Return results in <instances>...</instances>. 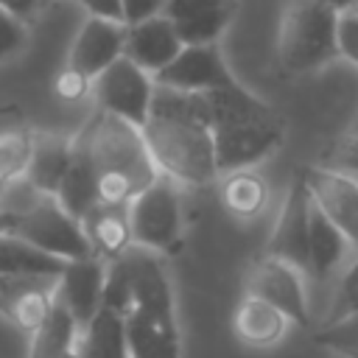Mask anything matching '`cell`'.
Listing matches in <instances>:
<instances>
[{"label": "cell", "mask_w": 358, "mask_h": 358, "mask_svg": "<svg viewBox=\"0 0 358 358\" xmlns=\"http://www.w3.org/2000/svg\"><path fill=\"white\" fill-rule=\"evenodd\" d=\"M143 134L159 173L173 182L210 185L221 176L204 92H182L157 84Z\"/></svg>", "instance_id": "1"}, {"label": "cell", "mask_w": 358, "mask_h": 358, "mask_svg": "<svg viewBox=\"0 0 358 358\" xmlns=\"http://www.w3.org/2000/svg\"><path fill=\"white\" fill-rule=\"evenodd\" d=\"M204 98L221 173L255 168L282 145L285 120L241 81L215 92H204Z\"/></svg>", "instance_id": "2"}, {"label": "cell", "mask_w": 358, "mask_h": 358, "mask_svg": "<svg viewBox=\"0 0 358 358\" xmlns=\"http://www.w3.org/2000/svg\"><path fill=\"white\" fill-rule=\"evenodd\" d=\"M81 134L98 171L101 201L129 204L159 176V168L140 126L98 109L95 117L81 129Z\"/></svg>", "instance_id": "3"}, {"label": "cell", "mask_w": 358, "mask_h": 358, "mask_svg": "<svg viewBox=\"0 0 358 358\" xmlns=\"http://www.w3.org/2000/svg\"><path fill=\"white\" fill-rule=\"evenodd\" d=\"M341 0H288L277 56L288 73H310L338 56V14Z\"/></svg>", "instance_id": "4"}, {"label": "cell", "mask_w": 358, "mask_h": 358, "mask_svg": "<svg viewBox=\"0 0 358 358\" xmlns=\"http://www.w3.org/2000/svg\"><path fill=\"white\" fill-rule=\"evenodd\" d=\"M8 232L25 238L36 249H42L53 257H62V260H78V257L95 255L90 238H87L84 221L73 218L59 204L56 196H42L25 213L14 215Z\"/></svg>", "instance_id": "5"}, {"label": "cell", "mask_w": 358, "mask_h": 358, "mask_svg": "<svg viewBox=\"0 0 358 358\" xmlns=\"http://www.w3.org/2000/svg\"><path fill=\"white\" fill-rule=\"evenodd\" d=\"M179 182L159 173L143 193L129 201L131 235L134 246L151 252H168L182 238V204H179Z\"/></svg>", "instance_id": "6"}, {"label": "cell", "mask_w": 358, "mask_h": 358, "mask_svg": "<svg viewBox=\"0 0 358 358\" xmlns=\"http://www.w3.org/2000/svg\"><path fill=\"white\" fill-rule=\"evenodd\" d=\"M154 92H157V78L129 56H120L101 76L92 78V95L98 109L120 120H129L140 129L151 115Z\"/></svg>", "instance_id": "7"}, {"label": "cell", "mask_w": 358, "mask_h": 358, "mask_svg": "<svg viewBox=\"0 0 358 358\" xmlns=\"http://www.w3.org/2000/svg\"><path fill=\"white\" fill-rule=\"evenodd\" d=\"M310 210H313L310 190L302 173H296L288 185V193L282 199V207H280V215L274 221V229L268 235V249H266V255L294 263L305 274L310 266Z\"/></svg>", "instance_id": "8"}, {"label": "cell", "mask_w": 358, "mask_h": 358, "mask_svg": "<svg viewBox=\"0 0 358 358\" xmlns=\"http://www.w3.org/2000/svg\"><path fill=\"white\" fill-rule=\"evenodd\" d=\"M305 271L296 268L294 263H285L280 257H260L249 277H246V294H255L282 310L291 324H308L310 310H308V291H305Z\"/></svg>", "instance_id": "9"}, {"label": "cell", "mask_w": 358, "mask_h": 358, "mask_svg": "<svg viewBox=\"0 0 358 358\" xmlns=\"http://www.w3.org/2000/svg\"><path fill=\"white\" fill-rule=\"evenodd\" d=\"M154 78H157V84L173 87L182 92H215V90H224V87L238 81L232 76L218 42L185 45L179 50V56Z\"/></svg>", "instance_id": "10"}, {"label": "cell", "mask_w": 358, "mask_h": 358, "mask_svg": "<svg viewBox=\"0 0 358 358\" xmlns=\"http://www.w3.org/2000/svg\"><path fill=\"white\" fill-rule=\"evenodd\" d=\"M299 173L313 204L347 235L352 249H358V179L324 165H305Z\"/></svg>", "instance_id": "11"}, {"label": "cell", "mask_w": 358, "mask_h": 358, "mask_svg": "<svg viewBox=\"0 0 358 358\" xmlns=\"http://www.w3.org/2000/svg\"><path fill=\"white\" fill-rule=\"evenodd\" d=\"M59 277L0 274V313L20 330H36L56 305Z\"/></svg>", "instance_id": "12"}, {"label": "cell", "mask_w": 358, "mask_h": 358, "mask_svg": "<svg viewBox=\"0 0 358 358\" xmlns=\"http://www.w3.org/2000/svg\"><path fill=\"white\" fill-rule=\"evenodd\" d=\"M103 285H106V266L98 255L67 260L64 271L59 274L56 302L64 305L81 327H87L92 316L103 308Z\"/></svg>", "instance_id": "13"}, {"label": "cell", "mask_w": 358, "mask_h": 358, "mask_svg": "<svg viewBox=\"0 0 358 358\" xmlns=\"http://www.w3.org/2000/svg\"><path fill=\"white\" fill-rule=\"evenodd\" d=\"M120 56H126V22L106 17H87V22L78 28L70 45L67 64L95 78Z\"/></svg>", "instance_id": "14"}, {"label": "cell", "mask_w": 358, "mask_h": 358, "mask_svg": "<svg viewBox=\"0 0 358 358\" xmlns=\"http://www.w3.org/2000/svg\"><path fill=\"white\" fill-rule=\"evenodd\" d=\"M162 14L185 45H213L227 31L235 0H168Z\"/></svg>", "instance_id": "15"}, {"label": "cell", "mask_w": 358, "mask_h": 358, "mask_svg": "<svg viewBox=\"0 0 358 358\" xmlns=\"http://www.w3.org/2000/svg\"><path fill=\"white\" fill-rule=\"evenodd\" d=\"M185 48L182 36L165 14L151 17L137 25H126V56L137 62L151 76L162 73Z\"/></svg>", "instance_id": "16"}, {"label": "cell", "mask_w": 358, "mask_h": 358, "mask_svg": "<svg viewBox=\"0 0 358 358\" xmlns=\"http://www.w3.org/2000/svg\"><path fill=\"white\" fill-rule=\"evenodd\" d=\"M59 204L78 221H84L92 207L101 204V190H98V171H95V162H92V154H90V145L84 140V134L78 131L76 134V143H73V159H70V168L59 185V193H56Z\"/></svg>", "instance_id": "17"}, {"label": "cell", "mask_w": 358, "mask_h": 358, "mask_svg": "<svg viewBox=\"0 0 358 358\" xmlns=\"http://www.w3.org/2000/svg\"><path fill=\"white\" fill-rule=\"evenodd\" d=\"M126 338L131 358H179L176 319L154 316L131 308L126 316Z\"/></svg>", "instance_id": "18"}, {"label": "cell", "mask_w": 358, "mask_h": 358, "mask_svg": "<svg viewBox=\"0 0 358 358\" xmlns=\"http://www.w3.org/2000/svg\"><path fill=\"white\" fill-rule=\"evenodd\" d=\"M73 143H76V137H67L59 131L34 134V148H31V159L25 168V179L36 190L56 196L59 185L70 168V159H73Z\"/></svg>", "instance_id": "19"}, {"label": "cell", "mask_w": 358, "mask_h": 358, "mask_svg": "<svg viewBox=\"0 0 358 358\" xmlns=\"http://www.w3.org/2000/svg\"><path fill=\"white\" fill-rule=\"evenodd\" d=\"M84 229H87V238H90L92 252L98 257L115 260V257H120L123 252H129L134 246L129 204H106V201H101L84 218Z\"/></svg>", "instance_id": "20"}, {"label": "cell", "mask_w": 358, "mask_h": 358, "mask_svg": "<svg viewBox=\"0 0 358 358\" xmlns=\"http://www.w3.org/2000/svg\"><path fill=\"white\" fill-rule=\"evenodd\" d=\"M232 322H235V333L252 347L277 344L285 336L288 324H291V319L282 310H277L274 305H268L266 299H260L255 294H246L241 299V305L235 308Z\"/></svg>", "instance_id": "21"}, {"label": "cell", "mask_w": 358, "mask_h": 358, "mask_svg": "<svg viewBox=\"0 0 358 358\" xmlns=\"http://www.w3.org/2000/svg\"><path fill=\"white\" fill-rule=\"evenodd\" d=\"M78 358H131L126 338V319L112 308H101L78 333Z\"/></svg>", "instance_id": "22"}, {"label": "cell", "mask_w": 358, "mask_h": 358, "mask_svg": "<svg viewBox=\"0 0 358 358\" xmlns=\"http://www.w3.org/2000/svg\"><path fill=\"white\" fill-rule=\"evenodd\" d=\"M350 252H355V249L347 241V235L313 204V210H310V266H308V277H313V280L330 277L338 266H344Z\"/></svg>", "instance_id": "23"}, {"label": "cell", "mask_w": 358, "mask_h": 358, "mask_svg": "<svg viewBox=\"0 0 358 358\" xmlns=\"http://www.w3.org/2000/svg\"><path fill=\"white\" fill-rule=\"evenodd\" d=\"M268 182L255 168H238L221 173V201L235 218H255L268 204Z\"/></svg>", "instance_id": "24"}, {"label": "cell", "mask_w": 358, "mask_h": 358, "mask_svg": "<svg viewBox=\"0 0 358 358\" xmlns=\"http://www.w3.org/2000/svg\"><path fill=\"white\" fill-rule=\"evenodd\" d=\"M81 324L73 319V313L64 305H53L45 322L34 330L31 341V358H67L76 352Z\"/></svg>", "instance_id": "25"}, {"label": "cell", "mask_w": 358, "mask_h": 358, "mask_svg": "<svg viewBox=\"0 0 358 358\" xmlns=\"http://www.w3.org/2000/svg\"><path fill=\"white\" fill-rule=\"evenodd\" d=\"M67 260L53 257L25 238L14 232L0 235V274H42V277H59L64 271Z\"/></svg>", "instance_id": "26"}, {"label": "cell", "mask_w": 358, "mask_h": 358, "mask_svg": "<svg viewBox=\"0 0 358 358\" xmlns=\"http://www.w3.org/2000/svg\"><path fill=\"white\" fill-rule=\"evenodd\" d=\"M34 148V131L17 117L0 115V193L25 176L28 159Z\"/></svg>", "instance_id": "27"}, {"label": "cell", "mask_w": 358, "mask_h": 358, "mask_svg": "<svg viewBox=\"0 0 358 358\" xmlns=\"http://www.w3.org/2000/svg\"><path fill=\"white\" fill-rule=\"evenodd\" d=\"M352 313H358V249H355L352 260L344 266V271H341V277L336 282V291H333V299H330V310L324 316V324L341 322V319H347Z\"/></svg>", "instance_id": "28"}, {"label": "cell", "mask_w": 358, "mask_h": 358, "mask_svg": "<svg viewBox=\"0 0 358 358\" xmlns=\"http://www.w3.org/2000/svg\"><path fill=\"white\" fill-rule=\"evenodd\" d=\"M324 168H333L338 173H347L352 179H358V131H347L341 134L324 154H322V162Z\"/></svg>", "instance_id": "29"}, {"label": "cell", "mask_w": 358, "mask_h": 358, "mask_svg": "<svg viewBox=\"0 0 358 358\" xmlns=\"http://www.w3.org/2000/svg\"><path fill=\"white\" fill-rule=\"evenodd\" d=\"M103 305L117 310V313H129L131 310V282L129 274L120 263V257H115L106 266V285H103Z\"/></svg>", "instance_id": "30"}, {"label": "cell", "mask_w": 358, "mask_h": 358, "mask_svg": "<svg viewBox=\"0 0 358 358\" xmlns=\"http://www.w3.org/2000/svg\"><path fill=\"white\" fill-rule=\"evenodd\" d=\"M316 341L327 350H333L336 355L341 352H358V313L341 319V322H333V324H324L319 333H316Z\"/></svg>", "instance_id": "31"}, {"label": "cell", "mask_w": 358, "mask_h": 358, "mask_svg": "<svg viewBox=\"0 0 358 358\" xmlns=\"http://www.w3.org/2000/svg\"><path fill=\"white\" fill-rule=\"evenodd\" d=\"M28 45V22L0 6V62L17 56Z\"/></svg>", "instance_id": "32"}, {"label": "cell", "mask_w": 358, "mask_h": 358, "mask_svg": "<svg viewBox=\"0 0 358 358\" xmlns=\"http://www.w3.org/2000/svg\"><path fill=\"white\" fill-rule=\"evenodd\" d=\"M338 56L358 70V6H344L338 14Z\"/></svg>", "instance_id": "33"}, {"label": "cell", "mask_w": 358, "mask_h": 358, "mask_svg": "<svg viewBox=\"0 0 358 358\" xmlns=\"http://www.w3.org/2000/svg\"><path fill=\"white\" fill-rule=\"evenodd\" d=\"M53 92L62 98V101H81V98H87V95H92V78L87 76V73H81V70H76V67H64L59 76H56V81H53Z\"/></svg>", "instance_id": "34"}, {"label": "cell", "mask_w": 358, "mask_h": 358, "mask_svg": "<svg viewBox=\"0 0 358 358\" xmlns=\"http://www.w3.org/2000/svg\"><path fill=\"white\" fill-rule=\"evenodd\" d=\"M165 3L168 0H123V22L137 25L151 17H159L165 11Z\"/></svg>", "instance_id": "35"}, {"label": "cell", "mask_w": 358, "mask_h": 358, "mask_svg": "<svg viewBox=\"0 0 358 358\" xmlns=\"http://www.w3.org/2000/svg\"><path fill=\"white\" fill-rule=\"evenodd\" d=\"M90 17H106L123 22V0H78Z\"/></svg>", "instance_id": "36"}, {"label": "cell", "mask_w": 358, "mask_h": 358, "mask_svg": "<svg viewBox=\"0 0 358 358\" xmlns=\"http://www.w3.org/2000/svg\"><path fill=\"white\" fill-rule=\"evenodd\" d=\"M0 6L6 11H11L14 17H20L22 22H31L36 17V11L42 8V0H0Z\"/></svg>", "instance_id": "37"}, {"label": "cell", "mask_w": 358, "mask_h": 358, "mask_svg": "<svg viewBox=\"0 0 358 358\" xmlns=\"http://www.w3.org/2000/svg\"><path fill=\"white\" fill-rule=\"evenodd\" d=\"M11 221H14V218H11V215H8V213H6L3 207H0V235L11 229Z\"/></svg>", "instance_id": "38"}, {"label": "cell", "mask_w": 358, "mask_h": 358, "mask_svg": "<svg viewBox=\"0 0 358 358\" xmlns=\"http://www.w3.org/2000/svg\"><path fill=\"white\" fill-rule=\"evenodd\" d=\"M341 358H358V352H341Z\"/></svg>", "instance_id": "39"}, {"label": "cell", "mask_w": 358, "mask_h": 358, "mask_svg": "<svg viewBox=\"0 0 358 358\" xmlns=\"http://www.w3.org/2000/svg\"><path fill=\"white\" fill-rule=\"evenodd\" d=\"M341 3H344V6H352V3H355V0H341Z\"/></svg>", "instance_id": "40"}, {"label": "cell", "mask_w": 358, "mask_h": 358, "mask_svg": "<svg viewBox=\"0 0 358 358\" xmlns=\"http://www.w3.org/2000/svg\"><path fill=\"white\" fill-rule=\"evenodd\" d=\"M352 131H358V117H355V123H352Z\"/></svg>", "instance_id": "41"}, {"label": "cell", "mask_w": 358, "mask_h": 358, "mask_svg": "<svg viewBox=\"0 0 358 358\" xmlns=\"http://www.w3.org/2000/svg\"><path fill=\"white\" fill-rule=\"evenodd\" d=\"M355 6H358V0H355Z\"/></svg>", "instance_id": "42"}]
</instances>
